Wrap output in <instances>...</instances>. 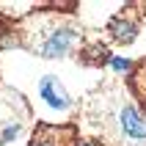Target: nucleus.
<instances>
[{"instance_id":"nucleus-1","label":"nucleus","mask_w":146,"mask_h":146,"mask_svg":"<svg viewBox=\"0 0 146 146\" xmlns=\"http://www.w3.org/2000/svg\"><path fill=\"white\" fill-rule=\"evenodd\" d=\"M17 41L41 58H66L74 55L83 41V31L72 17L52 11H33L19 22Z\"/></svg>"},{"instance_id":"nucleus-2","label":"nucleus","mask_w":146,"mask_h":146,"mask_svg":"<svg viewBox=\"0 0 146 146\" xmlns=\"http://www.w3.org/2000/svg\"><path fill=\"white\" fill-rule=\"evenodd\" d=\"M105 132L116 146H146V119L132 102L113 94L110 102H105Z\"/></svg>"},{"instance_id":"nucleus-5","label":"nucleus","mask_w":146,"mask_h":146,"mask_svg":"<svg viewBox=\"0 0 146 146\" xmlns=\"http://www.w3.org/2000/svg\"><path fill=\"white\" fill-rule=\"evenodd\" d=\"M39 94H41V99H44L50 108H55V110H69V108H72V99H69L66 88L61 86V80H58L55 74H44L39 80Z\"/></svg>"},{"instance_id":"nucleus-7","label":"nucleus","mask_w":146,"mask_h":146,"mask_svg":"<svg viewBox=\"0 0 146 146\" xmlns=\"http://www.w3.org/2000/svg\"><path fill=\"white\" fill-rule=\"evenodd\" d=\"M130 91L141 105H146V58L135 61L130 69Z\"/></svg>"},{"instance_id":"nucleus-8","label":"nucleus","mask_w":146,"mask_h":146,"mask_svg":"<svg viewBox=\"0 0 146 146\" xmlns=\"http://www.w3.org/2000/svg\"><path fill=\"white\" fill-rule=\"evenodd\" d=\"M77 58H80L83 66H102V64L110 61V52H108L105 44H88V47L83 50Z\"/></svg>"},{"instance_id":"nucleus-3","label":"nucleus","mask_w":146,"mask_h":146,"mask_svg":"<svg viewBox=\"0 0 146 146\" xmlns=\"http://www.w3.org/2000/svg\"><path fill=\"white\" fill-rule=\"evenodd\" d=\"M31 121V110L17 91L3 88L0 91V146L11 143L14 138L22 135V130Z\"/></svg>"},{"instance_id":"nucleus-9","label":"nucleus","mask_w":146,"mask_h":146,"mask_svg":"<svg viewBox=\"0 0 146 146\" xmlns=\"http://www.w3.org/2000/svg\"><path fill=\"white\" fill-rule=\"evenodd\" d=\"M77 146H102V143H99V141H91V138H88V141H80Z\"/></svg>"},{"instance_id":"nucleus-4","label":"nucleus","mask_w":146,"mask_h":146,"mask_svg":"<svg viewBox=\"0 0 146 146\" xmlns=\"http://www.w3.org/2000/svg\"><path fill=\"white\" fill-rule=\"evenodd\" d=\"M31 146H77V130L72 124H36Z\"/></svg>"},{"instance_id":"nucleus-6","label":"nucleus","mask_w":146,"mask_h":146,"mask_svg":"<svg viewBox=\"0 0 146 146\" xmlns=\"http://www.w3.org/2000/svg\"><path fill=\"white\" fill-rule=\"evenodd\" d=\"M108 33L113 36L116 44H132L135 36H138V19L130 17L127 11L124 14H116L110 22H108Z\"/></svg>"}]
</instances>
